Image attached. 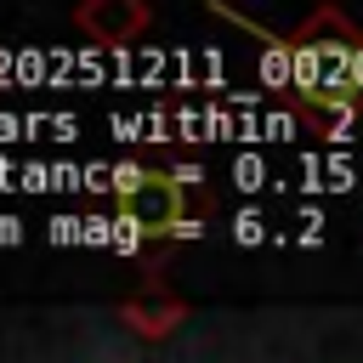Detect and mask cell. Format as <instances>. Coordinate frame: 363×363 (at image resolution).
<instances>
[{
  "mask_svg": "<svg viewBox=\"0 0 363 363\" xmlns=\"http://www.w3.org/2000/svg\"><path fill=\"white\" fill-rule=\"evenodd\" d=\"M130 221L136 233H193L182 221V182H164V176H147L136 193H130Z\"/></svg>",
  "mask_w": 363,
  "mask_h": 363,
  "instance_id": "1",
  "label": "cell"
},
{
  "mask_svg": "<svg viewBox=\"0 0 363 363\" xmlns=\"http://www.w3.org/2000/svg\"><path fill=\"white\" fill-rule=\"evenodd\" d=\"M142 17H147L142 6H119V11H108V6H85V11H79V23H85V28H102V34H108V45H119L125 34H136V28H142Z\"/></svg>",
  "mask_w": 363,
  "mask_h": 363,
  "instance_id": "2",
  "label": "cell"
},
{
  "mask_svg": "<svg viewBox=\"0 0 363 363\" xmlns=\"http://www.w3.org/2000/svg\"><path fill=\"white\" fill-rule=\"evenodd\" d=\"M233 233H238L244 244H255V238H261V216H238V227H233Z\"/></svg>",
  "mask_w": 363,
  "mask_h": 363,
  "instance_id": "3",
  "label": "cell"
}]
</instances>
